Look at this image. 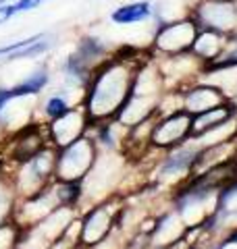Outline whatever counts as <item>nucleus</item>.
<instances>
[{"instance_id":"1","label":"nucleus","mask_w":237,"mask_h":249,"mask_svg":"<svg viewBox=\"0 0 237 249\" xmlns=\"http://www.w3.org/2000/svg\"><path fill=\"white\" fill-rule=\"evenodd\" d=\"M141 62L127 52L123 56L106 58L92 73L85 96V112L90 121L117 119L133 91V83Z\"/></svg>"},{"instance_id":"2","label":"nucleus","mask_w":237,"mask_h":249,"mask_svg":"<svg viewBox=\"0 0 237 249\" xmlns=\"http://www.w3.org/2000/svg\"><path fill=\"white\" fill-rule=\"evenodd\" d=\"M198 31H200V25L196 23V19L192 15H189L187 19L160 23V25L156 27L154 48L160 54H164V56L185 54V52L192 50Z\"/></svg>"},{"instance_id":"3","label":"nucleus","mask_w":237,"mask_h":249,"mask_svg":"<svg viewBox=\"0 0 237 249\" xmlns=\"http://www.w3.org/2000/svg\"><path fill=\"white\" fill-rule=\"evenodd\" d=\"M94 156H96L94 143L90 139L79 137L77 142L62 147L57 160V177L65 183H77L94 168V160H96Z\"/></svg>"},{"instance_id":"4","label":"nucleus","mask_w":237,"mask_h":249,"mask_svg":"<svg viewBox=\"0 0 237 249\" xmlns=\"http://www.w3.org/2000/svg\"><path fill=\"white\" fill-rule=\"evenodd\" d=\"M192 17L200 29H215L231 36L237 29V0H200Z\"/></svg>"},{"instance_id":"5","label":"nucleus","mask_w":237,"mask_h":249,"mask_svg":"<svg viewBox=\"0 0 237 249\" xmlns=\"http://www.w3.org/2000/svg\"><path fill=\"white\" fill-rule=\"evenodd\" d=\"M192 121H194V114H189L185 108L171 112L169 116H164L160 123H156L152 127L150 142H154V145L158 147H169L183 142L185 137L192 135Z\"/></svg>"},{"instance_id":"6","label":"nucleus","mask_w":237,"mask_h":249,"mask_svg":"<svg viewBox=\"0 0 237 249\" xmlns=\"http://www.w3.org/2000/svg\"><path fill=\"white\" fill-rule=\"evenodd\" d=\"M88 121H90L88 112L77 110V108H71L69 112L54 119L50 124V135L54 139V143L59 147H67L73 142H77L81 137L83 129L88 127Z\"/></svg>"},{"instance_id":"7","label":"nucleus","mask_w":237,"mask_h":249,"mask_svg":"<svg viewBox=\"0 0 237 249\" xmlns=\"http://www.w3.org/2000/svg\"><path fill=\"white\" fill-rule=\"evenodd\" d=\"M227 102V93L215 85H194L192 89L183 93V108L189 114L206 112L210 108H217Z\"/></svg>"},{"instance_id":"8","label":"nucleus","mask_w":237,"mask_h":249,"mask_svg":"<svg viewBox=\"0 0 237 249\" xmlns=\"http://www.w3.org/2000/svg\"><path fill=\"white\" fill-rule=\"evenodd\" d=\"M227 44H229V36L220 34V31H215V29H200L189 52H192L198 60H202L204 65H208V62L217 60L220 54L225 52Z\"/></svg>"},{"instance_id":"9","label":"nucleus","mask_w":237,"mask_h":249,"mask_svg":"<svg viewBox=\"0 0 237 249\" xmlns=\"http://www.w3.org/2000/svg\"><path fill=\"white\" fill-rule=\"evenodd\" d=\"M113 229V216H110L108 208H96L88 216L81 229V241L85 245H98L106 239V235Z\"/></svg>"},{"instance_id":"10","label":"nucleus","mask_w":237,"mask_h":249,"mask_svg":"<svg viewBox=\"0 0 237 249\" xmlns=\"http://www.w3.org/2000/svg\"><path fill=\"white\" fill-rule=\"evenodd\" d=\"M154 17V4L150 0H138V2L121 4L110 13V21L115 25H133Z\"/></svg>"},{"instance_id":"11","label":"nucleus","mask_w":237,"mask_h":249,"mask_svg":"<svg viewBox=\"0 0 237 249\" xmlns=\"http://www.w3.org/2000/svg\"><path fill=\"white\" fill-rule=\"evenodd\" d=\"M235 112V108L231 104H220L217 108H210L206 112H200V114H194V121H192V135L194 137H200L204 133H208L210 129L218 127L227 121H231V116Z\"/></svg>"},{"instance_id":"12","label":"nucleus","mask_w":237,"mask_h":249,"mask_svg":"<svg viewBox=\"0 0 237 249\" xmlns=\"http://www.w3.org/2000/svg\"><path fill=\"white\" fill-rule=\"evenodd\" d=\"M198 156H200V150H194V147H179L177 152H173L169 158L162 162L160 173L164 177L185 175L189 170H194Z\"/></svg>"},{"instance_id":"13","label":"nucleus","mask_w":237,"mask_h":249,"mask_svg":"<svg viewBox=\"0 0 237 249\" xmlns=\"http://www.w3.org/2000/svg\"><path fill=\"white\" fill-rule=\"evenodd\" d=\"M50 83V71L48 67H38L34 73L27 75L21 83H17L15 88H11L13 98H27V96H36L42 89H46V85Z\"/></svg>"},{"instance_id":"14","label":"nucleus","mask_w":237,"mask_h":249,"mask_svg":"<svg viewBox=\"0 0 237 249\" xmlns=\"http://www.w3.org/2000/svg\"><path fill=\"white\" fill-rule=\"evenodd\" d=\"M108 52V46L100 40L96 36H85L81 40L77 42V48H75V54L81 60H85L92 69H96V65L100 62L102 56H106Z\"/></svg>"},{"instance_id":"15","label":"nucleus","mask_w":237,"mask_h":249,"mask_svg":"<svg viewBox=\"0 0 237 249\" xmlns=\"http://www.w3.org/2000/svg\"><path fill=\"white\" fill-rule=\"evenodd\" d=\"M181 229H183V222H181L175 214L164 216L154 227V241L160 243V247H169L175 243L177 237L181 235Z\"/></svg>"},{"instance_id":"16","label":"nucleus","mask_w":237,"mask_h":249,"mask_svg":"<svg viewBox=\"0 0 237 249\" xmlns=\"http://www.w3.org/2000/svg\"><path fill=\"white\" fill-rule=\"evenodd\" d=\"M71 110V104H69V100H67V91L65 89H59L57 93H52V96L46 98V102H44V114L48 116V119H59V116H62L65 112Z\"/></svg>"},{"instance_id":"17","label":"nucleus","mask_w":237,"mask_h":249,"mask_svg":"<svg viewBox=\"0 0 237 249\" xmlns=\"http://www.w3.org/2000/svg\"><path fill=\"white\" fill-rule=\"evenodd\" d=\"M15 232L11 227H0V249H13Z\"/></svg>"},{"instance_id":"18","label":"nucleus","mask_w":237,"mask_h":249,"mask_svg":"<svg viewBox=\"0 0 237 249\" xmlns=\"http://www.w3.org/2000/svg\"><path fill=\"white\" fill-rule=\"evenodd\" d=\"M17 13H19V11H17V6L11 4V2L0 4V25H2V23H6V21H11Z\"/></svg>"},{"instance_id":"19","label":"nucleus","mask_w":237,"mask_h":249,"mask_svg":"<svg viewBox=\"0 0 237 249\" xmlns=\"http://www.w3.org/2000/svg\"><path fill=\"white\" fill-rule=\"evenodd\" d=\"M15 6H17V11L19 13H25V11H34V9H38V0H17L15 2Z\"/></svg>"},{"instance_id":"20","label":"nucleus","mask_w":237,"mask_h":249,"mask_svg":"<svg viewBox=\"0 0 237 249\" xmlns=\"http://www.w3.org/2000/svg\"><path fill=\"white\" fill-rule=\"evenodd\" d=\"M2 206H4V197L0 196V214H2Z\"/></svg>"},{"instance_id":"21","label":"nucleus","mask_w":237,"mask_h":249,"mask_svg":"<svg viewBox=\"0 0 237 249\" xmlns=\"http://www.w3.org/2000/svg\"><path fill=\"white\" fill-rule=\"evenodd\" d=\"M4 2H11V0H0V4H4Z\"/></svg>"},{"instance_id":"22","label":"nucleus","mask_w":237,"mask_h":249,"mask_svg":"<svg viewBox=\"0 0 237 249\" xmlns=\"http://www.w3.org/2000/svg\"><path fill=\"white\" fill-rule=\"evenodd\" d=\"M42 2H46V0H38V4H42Z\"/></svg>"}]
</instances>
